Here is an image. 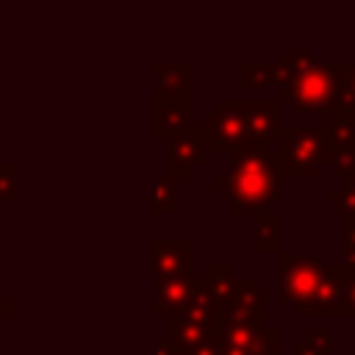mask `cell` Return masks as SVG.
Wrapping results in <instances>:
<instances>
[{"mask_svg": "<svg viewBox=\"0 0 355 355\" xmlns=\"http://www.w3.org/2000/svg\"><path fill=\"white\" fill-rule=\"evenodd\" d=\"M227 155V175L216 180L219 189L230 191L227 211L233 216L266 214L269 205L280 200V183L286 178L275 153L263 141H244Z\"/></svg>", "mask_w": 355, "mask_h": 355, "instance_id": "6da1fadb", "label": "cell"}, {"mask_svg": "<svg viewBox=\"0 0 355 355\" xmlns=\"http://www.w3.org/2000/svg\"><path fill=\"white\" fill-rule=\"evenodd\" d=\"M269 327V294L255 277H241L239 297L216 311L214 344L219 349H241Z\"/></svg>", "mask_w": 355, "mask_h": 355, "instance_id": "7a4b0ae2", "label": "cell"}, {"mask_svg": "<svg viewBox=\"0 0 355 355\" xmlns=\"http://www.w3.org/2000/svg\"><path fill=\"white\" fill-rule=\"evenodd\" d=\"M344 64H316L311 69L280 75V100L288 103L297 114H330L338 100V80H341Z\"/></svg>", "mask_w": 355, "mask_h": 355, "instance_id": "3957f363", "label": "cell"}, {"mask_svg": "<svg viewBox=\"0 0 355 355\" xmlns=\"http://www.w3.org/2000/svg\"><path fill=\"white\" fill-rule=\"evenodd\" d=\"M280 153H275L283 175L316 178L324 164H330V130L327 125H286L277 133Z\"/></svg>", "mask_w": 355, "mask_h": 355, "instance_id": "277c9868", "label": "cell"}, {"mask_svg": "<svg viewBox=\"0 0 355 355\" xmlns=\"http://www.w3.org/2000/svg\"><path fill=\"white\" fill-rule=\"evenodd\" d=\"M324 263L319 255H300V252H280V300L288 308L305 302L313 288L319 286Z\"/></svg>", "mask_w": 355, "mask_h": 355, "instance_id": "5b68a950", "label": "cell"}, {"mask_svg": "<svg viewBox=\"0 0 355 355\" xmlns=\"http://www.w3.org/2000/svg\"><path fill=\"white\" fill-rule=\"evenodd\" d=\"M205 150L208 153H233L247 141L244 133V108L241 100H222L214 111L202 116Z\"/></svg>", "mask_w": 355, "mask_h": 355, "instance_id": "8992f818", "label": "cell"}, {"mask_svg": "<svg viewBox=\"0 0 355 355\" xmlns=\"http://www.w3.org/2000/svg\"><path fill=\"white\" fill-rule=\"evenodd\" d=\"M347 272L349 266L347 263H333V266H324L322 272V280L319 286L313 288V294L300 302L297 308H291L294 316H319V313H338L341 311V300H344V283H347Z\"/></svg>", "mask_w": 355, "mask_h": 355, "instance_id": "52a82bcc", "label": "cell"}, {"mask_svg": "<svg viewBox=\"0 0 355 355\" xmlns=\"http://www.w3.org/2000/svg\"><path fill=\"white\" fill-rule=\"evenodd\" d=\"M191 239H155V280H191Z\"/></svg>", "mask_w": 355, "mask_h": 355, "instance_id": "ba28073f", "label": "cell"}, {"mask_svg": "<svg viewBox=\"0 0 355 355\" xmlns=\"http://www.w3.org/2000/svg\"><path fill=\"white\" fill-rule=\"evenodd\" d=\"M155 105H191V64H155Z\"/></svg>", "mask_w": 355, "mask_h": 355, "instance_id": "9c48e42d", "label": "cell"}, {"mask_svg": "<svg viewBox=\"0 0 355 355\" xmlns=\"http://www.w3.org/2000/svg\"><path fill=\"white\" fill-rule=\"evenodd\" d=\"M205 158H208L205 133H202V128L189 125L178 139L169 141V172L166 175L186 178V175H191L194 166H202Z\"/></svg>", "mask_w": 355, "mask_h": 355, "instance_id": "30bf717a", "label": "cell"}, {"mask_svg": "<svg viewBox=\"0 0 355 355\" xmlns=\"http://www.w3.org/2000/svg\"><path fill=\"white\" fill-rule=\"evenodd\" d=\"M244 108V133L247 141H263L277 139L280 133V103L277 100H241Z\"/></svg>", "mask_w": 355, "mask_h": 355, "instance_id": "8fae6325", "label": "cell"}, {"mask_svg": "<svg viewBox=\"0 0 355 355\" xmlns=\"http://www.w3.org/2000/svg\"><path fill=\"white\" fill-rule=\"evenodd\" d=\"M214 333H216V316H211V319H169V327H166V338L178 349V355L191 347L214 341Z\"/></svg>", "mask_w": 355, "mask_h": 355, "instance_id": "7c38bea8", "label": "cell"}, {"mask_svg": "<svg viewBox=\"0 0 355 355\" xmlns=\"http://www.w3.org/2000/svg\"><path fill=\"white\" fill-rule=\"evenodd\" d=\"M202 283H205V291H208V300H211L214 311L227 308L241 291V277H236L227 263H208L205 275H202Z\"/></svg>", "mask_w": 355, "mask_h": 355, "instance_id": "4fadbf2b", "label": "cell"}, {"mask_svg": "<svg viewBox=\"0 0 355 355\" xmlns=\"http://www.w3.org/2000/svg\"><path fill=\"white\" fill-rule=\"evenodd\" d=\"M191 105H155V119H153V136L161 141L178 139L189 128Z\"/></svg>", "mask_w": 355, "mask_h": 355, "instance_id": "5bb4252c", "label": "cell"}, {"mask_svg": "<svg viewBox=\"0 0 355 355\" xmlns=\"http://www.w3.org/2000/svg\"><path fill=\"white\" fill-rule=\"evenodd\" d=\"M191 280H155V313L158 316H178L189 300Z\"/></svg>", "mask_w": 355, "mask_h": 355, "instance_id": "9a60e30c", "label": "cell"}, {"mask_svg": "<svg viewBox=\"0 0 355 355\" xmlns=\"http://www.w3.org/2000/svg\"><path fill=\"white\" fill-rule=\"evenodd\" d=\"M178 189H180V178L175 175H155L153 178V211L155 214H180V202H178Z\"/></svg>", "mask_w": 355, "mask_h": 355, "instance_id": "2e32d148", "label": "cell"}, {"mask_svg": "<svg viewBox=\"0 0 355 355\" xmlns=\"http://www.w3.org/2000/svg\"><path fill=\"white\" fill-rule=\"evenodd\" d=\"M280 214L277 211H266L255 216V250L258 252H283L280 244Z\"/></svg>", "mask_w": 355, "mask_h": 355, "instance_id": "e0dca14e", "label": "cell"}, {"mask_svg": "<svg viewBox=\"0 0 355 355\" xmlns=\"http://www.w3.org/2000/svg\"><path fill=\"white\" fill-rule=\"evenodd\" d=\"M330 150L333 155H344V153H355V116H347L341 111H330Z\"/></svg>", "mask_w": 355, "mask_h": 355, "instance_id": "ac0fdd59", "label": "cell"}, {"mask_svg": "<svg viewBox=\"0 0 355 355\" xmlns=\"http://www.w3.org/2000/svg\"><path fill=\"white\" fill-rule=\"evenodd\" d=\"M241 83L247 89H263L280 83V67L272 61H250L241 64Z\"/></svg>", "mask_w": 355, "mask_h": 355, "instance_id": "d6986e66", "label": "cell"}, {"mask_svg": "<svg viewBox=\"0 0 355 355\" xmlns=\"http://www.w3.org/2000/svg\"><path fill=\"white\" fill-rule=\"evenodd\" d=\"M280 341H283V336H280V327H266L255 341H250L247 347H241V349H219V355H280Z\"/></svg>", "mask_w": 355, "mask_h": 355, "instance_id": "ffe728a7", "label": "cell"}, {"mask_svg": "<svg viewBox=\"0 0 355 355\" xmlns=\"http://www.w3.org/2000/svg\"><path fill=\"white\" fill-rule=\"evenodd\" d=\"M336 111L355 116V61L344 64L341 80H338V100H336Z\"/></svg>", "mask_w": 355, "mask_h": 355, "instance_id": "44dd1931", "label": "cell"}, {"mask_svg": "<svg viewBox=\"0 0 355 355\" xmlns=\"http://www.w3.org/2000/svg\"><path fill=\"white\" fill-rule=\"evenodd\" d=\"M330 211L338 216L355 214V172H349L344 178V183L330 191Z\"/></svg>", "mask_w": 355, "mask_h": 355, "instance_id": "7402d4cb", "label": "cell"}, {"mask_svg": "<svg viewBox=\"0 0 355 355\" xmlns=\"http://www.w3.org/2000/svg\"><path fill=\"white\" fill-rule=\"evenodd\" d=\"M316 64H319V58L313 50H283L277 67H280V75H294V72L311 69Z\"/></svg>", "mask_w": 355, "mask_h": 355, "instance_id": "603a6c76", "label": "cell"}, {"mask_svg": "<svg viewBox=\"0 0 355 355\" xmlns=\"http://www.w3.org/2000/svg\"><path fill=\"white\" fill-rule=\"evenodd\" d=\"M14 200H17V166L0 164V202H14Z\"/></svg>", "mask_w": 355, "mask_h": 355, "instance_id": "cb8c5ba5", "label": "cell"}, {"mask_svg": "<svg viewBox=\"0 0 355 355\" xmlns=\"http://www.w3.org/2000/svg\"><path fill=\"white\" fill-rule=\"evenodd\" d=\"M341 239H344V263L355 266V214L341 216Z\"/></svg>", "mask_w": 355, "mask_h": 355, "instance_id": "d4e9b609", "label": "cell"}, {"mask_svg": "<svg viewBox=\"0 0 355 355\" xmlns=\"http://www.w3.org/2000/svg\"><path fill=\"white\" fill-rule=\"evenodd\" d=\"M302 341L316 352V355H330V333L324 327H308Z\"/></svg>", "mask_w": 355, "mask_h": 355, "instance_id": "484cf974", "label": "cell"}, {"mask_svg": "<svg viewBox=\"0 0 355 355\" xmlns=\"http://www.w3.org/2000/svg\"><path fill=\"white\" fill-rule=\"evenodd\" d=\"M341 316H355V266H349L347 272V283H344V300H341Z\"/></svg>", "mask_w": 355, "mask_h": 355, "instance_id": "4316f807", "label": "cell"}, {"mask_svg": "<svg viewBox=\"0 0 355 355\" xmlns=\"http://www.w3.org/2000/svg\"><path fill=\"white\" fill-rule=\"evenodd\" d=\"M330 172L336 178H347L349 172H355V153H344V155H330Z\"/></svg>", "mask_w": 355, "mask_h": 355, "instance_id": "83f0119b", "label": "cell"}, {"mask_svg": "<svg viewBox=\"0 0 355 355\" xmlns=\"http://www.w3.org/2000/svg\"><path fill=\"white\" fill-rule=\"evenodd\" d=\"M180 355H219V349H216V344H214V341H208V344L191 347V349H186V352H180Z\"/></svg>", "mask_w": 355, "mask_h": 355, "instance_id": "f1b7e54d", "label": "cell"}, {"mask_svg": "<svg viewBox=\"0 0 355 355\" xmlns=\"http://www.w3.org/2000/svg\"><path fill=\"white\" fill-rule=\"evenodd\" d=\"M11 316H17V305L0 294V324H3L6 319H11Z\"/></svg>", "mask_w": 355, "mask_h": 355, "instance_id": "f546056e", "label": "cell"}, {"mask_svg": "<svg viewBox=\"0 0 355 355\" xmlns=\"http://www.w3.org/2000/svg\"><path fill=\"white\" fill-rule=\"evenodd\" d=\"M153 355H178V349L169 344V338L164 336L161 341H155V349H153Z\"/></svg>", "mask_w": 355, "mask_h": 355, "instance_id": "4dcf8cb0", "label": "cell"}, {"mask_svg": "<svg viewBox=\"0 0 355 355\" xmlns=\"http://www.w3.org/2000/svg\"><path fill=\"white\" fill-rule=\"evenodd\" d=\"M3 255H6V244H3V239H0V294H3V272H6V266H3Z\"/></svg>", "mask_w": 355, "mask_h": 355, "instance_id": "1f68e13d", "label": "cell"}, {"mask_svg": "<svg viewBox=\"0 0 355 355\" xmlns=\"http://www.w3.org/2000/svg\"><path fill=\"white\" fill-rule=\"evenodd\" d=\"M3 53H6V42L0 39V75H3Z\"/></svg>", "mask_w": 355, "mask_h": 355, "instance_id": "d6a6232c", "label": "cell"}]
</instances>
